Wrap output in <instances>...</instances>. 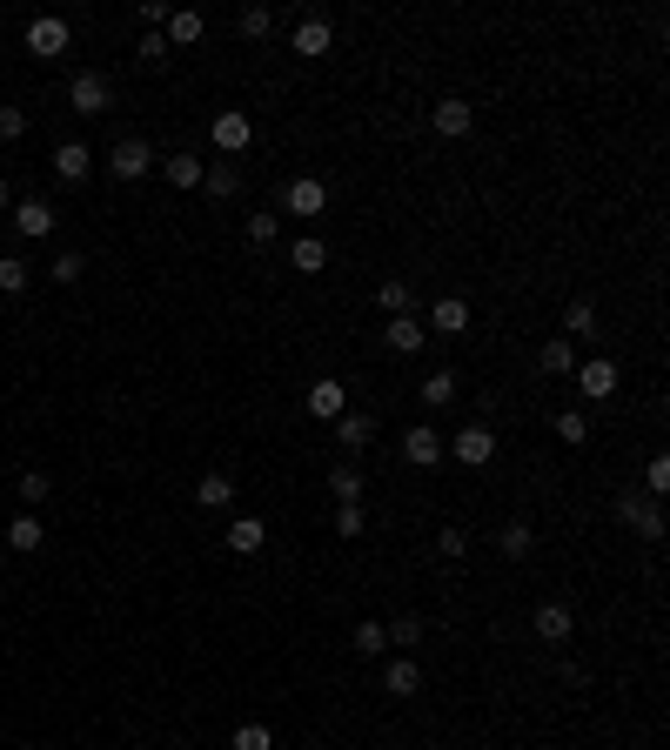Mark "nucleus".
Segmentation results:
<instances>
[{
    "label": "nucleus",
    "mask_w": 670,
    "mask_h": 750,
    "mask_svg": "<svg viewBox=\"0 0 670 750\" xmlns=\"http://www.w3.org/2000/svg\"><path fill=\"white\" fill-rule=\"evenodd\" d=\"M228 744H235V750H275V737H268V724H242Z\"/></svg>",
    "instance_id": "nucleus-37"
},
{
    "label": "nucleus",
    "mask_w": 670,
    "mask_h": 750,
    "mask_svg": "<svg viewBox=\"0 0 670 750\" xmlns=\"http://www.w3.org/2000/svg\"><path fill=\"white\" fill-rule=\"evenodd\" d=\"M563 329L577 335V342H590V335H597V309H590V302H570V315H563Z\"/></svg>",
    "instance_id": "nucleus-31"
},
{
    "label": "nucleus",
    "mask_w": 670,
    "mask_h": 750,
    "mask_svg": "<svg viewBox=\"0 0 670 750\" xmlns=\"http://www.w3.org/2000/svg\"><path fill=\"white\" fill-rule=\"evenodd\" d=\"M14 228H21L27 242H47V235H54V208H47V201H21V208H14Z\"/></svg>",
    "instance_id": "nucleus-14"
},
{
    "label": "nucleus",
    "mask_w": 670,
    "mask_h": 750,
    "mask_svg": "<svg viewBox=\"0 0 670 750\" xmlns=\"http://www.w3.org/2000/svg\"><path fill=\"white\" fill-rule=\"evenodd\" d=\"M248 141H255V121H248V114H215V148H222V155H242Z\"/></svg>",
    "instance_id": "nucleus-6"
},
{
    "label": "nucleus",
    "mask_w": 670,
    "mask_h": 750,
    "mask_svg": "<svg viewBox=\"0 0 670 750\" xmlns=\"http://www.w3.org/2000/svg\"><path fill=\"white\" fill-rule=\"evenodd\" d=\"M0 208H7V181H0Z\"/></svg>",
    "instance_id": "nucleus-47"
},
{
    "label": "nucleus",
    "mask_w": 670,
    "mask_h": 750,
    "mask_svg": "<svg viewBox=\"0 0 670 750\" xmlns=\"http://www.w3.org/2000/svg\"><path fill=\"white\" fill-rule=\"evenodd\" d=\"M27 134V108H0V141H21Z\"/></svg>",
    "instance_id": "nucleus-44"
},
{
    "label": "nucleus",
    "mask_w": 670,
    "mask_h": 750,
    "mask_svg": "<svg viewBox=\"0 0 670 750\" xmlns=\"http://www.w3.org/2000/svg\"><path fill=\"white\" fill-rule=\"evenodd\" d=\"M335 536H362V503H342V509H335Z\"/></svg>",
    "instance_id": "nucleus-42"
},
{
    "label": "nucleus",
    "mask_w": 670,
    "mask_h": 750,
    "mask_svg": "<svg viewBox=\"0 0 670 750\" xmlns=\"http://www.w3.org/2000/svg\"><path fill=\"white\" fill-rule=\"evenodd\" d=\"M329 41H335V27L322 21V14H309V21L295 27V54H309V61L315 54H329Z\"/></svg>",
    "instance_id": "nucleus-18"
},
{
    "label": "nucleus",
    "mask_w": 670,
    "mask_h": 750,
    "mask_svg": "<svg viewBox=\"0 0 670 750\" xmlns=\"http://www.w3.org/2000/svg\"><path fill=\"white\" fill-rule=\"evenodd\" d=\"M402 456L416 469H436L443 463V436H436V429H409V436H402Z\"/></svg>",
    "instance_id": "nucleus-13"
},
{
    "label": "nucleus",
    "mask_w": 670,
    "mask_h": 750,
    "mask_svg": "<svg viewBox=\"0 0 670 750\" xmlns=\"http://www.w3.org/2000/svg\"><path fill=\"white\" fill-rule=\"evenodd\" d=\"M148 168H155V148H148V141H134V134H128V141H114V155H108V175L114 181H141Z\"/></svg>",
    "instance_id": "nucleus-2"
},
{
    "label": "nucleus",
    "mask_w": 670,
    "mask_h": 750,
    "mask_svg": "<svg viewBox=\"0 0 670 750\" xmlns=\"http://www.w3.org/2000/svg\"><path fill=\"white\" fill-rule=\"evenodd\" d=\"M423 402H429V409H449V402H456V369L423 375Z\"/></svg>",
    "instance_id": "nucleus-23"
},
{
    "label": "nucleus",
    "mask_w": 670,
    "mask_h": 750,
    "mask_svg": "<svg viewBox=\"0 0 670 750\" xmlns=\"http://www.w3.org/2000/svg\"><path fill=\"white\" fill-rule=\"evenodd\" d=\"M201 181H208V195H215V201L242 195V175H235V168H228V161H222V168H208V175H201Z\"/></svg>",
    "instance_id": "nucleus-30"
},
{
    "label": "nucleus",
    "mask_w": 670,
    "mask_h": 750,
    "mask_svg": "<svg viewBox=\"0 0 670 750\" xmlns=\"http://www.w3.org/2000/svg\"><path fill=\"white\" fill-rule=\"evenodd\" d=\"M141 61H148V67L168 61V34H141Z\"/></svg>",
    "instance_id": "nucleus-45"
},
{
    "label": "nucleus",
    "mask_w": 670,
    "mask_h": 750,
    "mask_svg": "<svg viewBox=\"0 0 670 750\" xmlns=\"http://www.w3.org/2000/svg\"><path fill=\"white\" fill-rule=\"evenodd\" d=\"M436 550H443V556H463L469 536H463V530H443V536H436Z\"/></svg>",
    "instance_id": "nucleus-46"
},
{
    "label": "nucleus",
    "mask_w": 670,
    "mask_h": 750,
    "mask_svg": "<svg viewBox=\"0 0 670 750\" xmlns=\"http://www.w3.org/2000/svg\"><path fill=\"white\" fill-rule=\"evenodd\" d=\"M195 41H201V14H188V7L168 14V47H195Z\"/></svg>",
    "instance_id": "nucleus-25"
},
{
    "label": "nucleus",
    "mask_w": 670,
    "mask_h": 750,
    "mask_svg": "<svg viewBox=\"0 0 670 750\" xmlns=\"http://www.w3.org/2000/svg\"><path fill=\"white\" fill-rule=\"evenodd\" d=\"M369 436H376V422L362 416V409H342V416H335V449H342V456H362Z\"/></svg>",
    "instance_id": "nucleus-5"
},
{
    "label": "nucleus",
    "mask_w": 670,
    "mask_h": 750,
    "mask_svg": "<svg viewBox=\"0 0 670 750\" xmlns=\"http://www.w3.org/2000/svg\"><path fill=\"white\" fill-rule=\"evenodd\" d=\"M309 416H322V422H335V416H342V382H335V375L309 382Z\"/></svg>",
    "instance_id": "nucleus-19"
},
{
    "label": "nucleus",
    "mask_w": 670,
    "mask_h": 750,
    "mask_svg": "<svg viewBox=\"0 0 670 750\" xmlns=\"http://www.w3.org/2000/svg\"><path fill=\"white\" fill-rule=\"evenodd\" d=\"M88 148H81V141H61V148H54V175L61 181H88Z\"/></svg>",
    "instance_id": "nucleus-20"
},
{
    "label": "nucleus",
    "mask_w": 670,
    "mask_h": 750,
    "mask_svg": "<svg viewBox=\"0 0 670 750\" xmlns=\"http://www.w3.org/2000/svg\"><path fill=\"white\" fill-rule=\"evenodd\" d=\"M47 489H54V483H47L41 469H27V476H21V503H27V509H34V503H47Z\"/></svg>",
    "instance_id": "nucleus-41"
},
{
    "label": "nucleus",
    "mask_w": 670,
    "mask_h": 750,
    "mask_svg": "<svg viewBox=\"0 0 670 750\" xmlns=\"http://www.w3.org/2000/svg\"><path fill=\"white\" fill-rule=\"evenodd\" d=\"M7 550L34 556V550H41V523H34V516H14V530H7Z\"/></svg>",
    "instance_id": "nucleus-29"
},
{
    "label": "nucleus",
    "mask_w": 670,
    "mask_h": 750,
    "mask_svg": "<svg viewBox=\"0 0 670 750\" xmlns=\"http://www.w3.org/2000/svg\"><path fill=\"white\" fill-rule=\"evenodd\" d=\"M161 175L175 181V188H201V161L195 155H168L161 161Z\"/></svg>",
    "instance_id": "nucleus-26"
},
{
    "label": "nucleus",
    "mask_w": 670,
    "mask_h": 750,
    "mask_svg": "<svg viewBox=\"0 0 670 750\" xmlns=\"http://www.w3.org/2000/svg\"><path fill=\"white\" fill-rule=\"evenodd\" d=\"M530 630L543 643H570V630H577V617H570V610H563V603H543V610H536L530 617Z\"/></svg>",
    "instance_id": "nucleus-10"
},
{
    "label": "nucleus",
    "mask_w": 670,
    "mask_h": 750,
    "mask_svg": "<svg viewBox=\"0 0 670 750\" xmlns=\"http://www.w3.org/2000/svg\"><path fill=\"white\" fill-rule=\"evenodd\" d=\"M27 54H41V61H61V54H67V21H61V14L27 21Z\"/></svg>",
    "instance_id": "nucleus-3"
},
{
    "label": "nucleus",
    "mask_w": 670,
    "mask_h": 750,
    "mask_svg": "<svg viewBox=\"0 0 670 750\" xmlns=\"http://www.w3.org/2000/svg\"><path fill=\"white\" fill-rule=\"evenodd\" d=\"M322 201H329V188H322L315 175H302V181L282 188V208H289V215H322Z\"/></svg>",
    "instance_id": "nucleus-8"
},
{
    "label": "nucleus",
    "mask_w": 670,
    "mask_h": 750,
    "mask_svg": "<svg viewBox=\"0 0 670 750\" xmlns=\"http://www.w3.org/2000/svg\"><path fill=\"white\" fill-rule=\"evenodd\" d=\"M530 543H536V536H530V530H523V523H510V530L496 536V550L510 556V563H516V556H530Z\"/></svg>",
    "instance_id": "nucleus-35"
},
{
    "label": "nucleus",
    "mask_w": 670,
    "mask_h": 750,
    "mask_svg": "<svg viewBox=\"0 0 670 750\" xmlns=\"http://www.w3.org/2000/svg\"><path fill=\"white\" fill-rule=\"evenodd\" d=\"M222 543H228V550H235V556H255V550H262V543H268L262 516H235V523H228V530H222Z\"/></svg>",
    "instance_id": "nucleus-11"
},
{
    "label": "nucleus",
    "mask_w": 670,
    "mask_h": 750,
    "mask_svg": "<svg viewBox=\"0 0 670 750\" xmlns=\"http://www.w3.org/2000/svg\"><path fill=\"white\" fill-rule=\"evenodd\" d=\"M382 335H389V349H396V355H416V349L429 342V329L416 322V315H396V322H389Z\"/></svg>",
    "instance_id": "nucleus-17"
},
{
    "label": "nucleus",
    "mask_w": 670,
    "mask_h": 750,
    "mask_svg": "<svg viewBox=\"0 0 670 750\" xmlns=\"http://www.w3.org/2000/svg\"><path fill=\"white\" fill-rule=\"evenodd\" d=\"M389 643H409V650H416V643H423V623H416V617H396V623H389Z\"/></svg>",
    "instance_id": "nucleus-43"
},
{
    "label": "nucleus",
    "mask_w": 670,
    "mask_h": 750,
    "mask_svg": "<svg viewBox=\"0 0 670 750\" xmlns=\"http://www.w3.org/2000/svg\"><path fill=\"white\" fill-rule=\"evenodd\" d=\"M47 275H54V282H81V275H88V255H74V248H67V255H54Z\"/></svg>",
    "instance_id": "nucleus-36"
},
{
    "label": "nucleus",
    "mask_w": 670,
    "mask_h": 750,
    "mask_svg": "<svg viewBox=\"0 0 670 750\" xmlns=\"http://www.w3.org/2000/svg\"><path fill=\"white\" fill-rule=\"evenodd\" d=\"M195 496H201V509H228L235 503V483H228V476H201Z\"/></svg>",
    "instance_id": "nucleus-24"
},
{
    "label": "nucleus",
    "mask_w": 670,
    "mask_h": 750,
    "mask_svg": "<svg viewBox=\"0 0 670 750\" xmlns=\"http://www.w3.org/2000/svg\"><path fill=\"white\" fill-rule=\"evenodd\" d=\"M382 690H389V697H416V690H423L416 657H396V663H389V670H382Z\"/></svg>",
    "instance_id": "nucleus-16"
},
{
    "label": "nucleus",
    "mask_w": 670,
    "mask_h": 750,
    "mask_svg": "<svg viewBox=\"0 0 670 750\" xmlns=\"http://www.w3.org/2000/svg\"><path fill=\"white\" fill-rule=\"evenodd\" d=\"M376 302H382L389 315H409V282H402V275H389V282L376 288Z\"/></svg>",
    "instance_id": "nucleus-32"
},
{
    "label": "nucleus",
    "mask_w": 670,
    "mask_h": 750,
    "mask_svg": "<svg viewBox=\"0 0 670 750\" xmlns=\"http://www.w3.org/2000/svg\"><path fill=\"white\" fill-rule=\"evenodd\" d=\"M429 329H436V335H463L469 329V302H463V295H443V302L429 309Z\"/></svg>",
    "instance_id": "nucleus-15"
},
{
    "label": "nucleus",
    "mask_w": 670,
    "mask_h": 750,
    "mask_svg": "<svg viewBox=\"0 0 670 750\" xmlns=\"http://www.w3.org/2000/svg\"><path fill=\"white\" fill-rule=\"evenodd\" d=\"M275 235H282V221H275V215H248V242H255V248H268Z\"/></svg>",
    "instance_id": "nucleus-40"
},
{
    "label": "nucleus",
    "mask_w": 670,
    "mask_h": 750,
    "mask_svg": "<svg viewBox=\"0 0 670 750\" xmlns=\"http://www.w3.org/2000/svg\"><path fill=\"white\" fill-rule=\"evenodd\" d=\"M242 34L248 41H268V34H275V14H268V7H242Z\"/></svg>",
    "instance_id": "nucleus-34"
},
{
    "label": "nucleus",
    "mask_w": 670,
    "mask_h": 750,
    "mask_svg": "<svg viewBox=\"0 0 670 750\" xmlns=\"http://www.w3.org/2000/svg\"><path fill=\"white\" fill-rule=\"evenodd\" d=\"M557 442L583 449V442H590V416H583V409H563V416H557Z\"/></svg>",
    "instance_id": "nucleus-28"
},
{
    "label": "nucleus",
    "mask_w": 670,
    "mask_h": 750,
    "mask_svg": "<svg viewBox=\"0 0 670 750\" xmlns=\"http://www.w3.org/2000/svg\"><path fill=\"white\" fill-rule=\"evenodd\" d=\"M644 489H650V496H664V489H670V456H650V463H644Z\"/></svg>",
    "instance_id": "nucleus-39"
},
{
    "label": "nucleus",
    "mask_w": 670,
    "mask_h": 750,
    "mask_svg": "<svg viewBox=\"0 0 670 750\" xmlns=\"http://www.w3.org/2000/svg\"><path fill=\"white\" fill-rule=\"evenodd\" d=\"M443 456H456L463 469L496 463V429H490V422H469V429H456V436L443 442Z\"/></svg>",
    "instance_id": "nucleus-1"
},
{
    "label": "nucleus",
    "mask_w": 670,
    "mask_h": 750,
    "mask_svg": "<svg viewBox=\"0 0 670 750\" xmlns=\"http://www.w3.org/2000/svg\"><path fill=\"white\" fill-rule=\"evenodd\" d=\"M536 369L543 375H577V349H570V342H543V349H536Z\"/></svg>",
    "instance_id": "nucleus-21"
},
{
    "label": "nucleus",
    "mask_w": 670,
    "mask_h": 750,
    "mask_svg": "<svg viewBox=\"0 0 670 750\" xmlns=\"http://www.w3.org/2000/svg\"><path fill=\"white\" fill-rule=\"evenodd\" d=\"M356 650H362V657H382V650H389V630H382V623H362V630H356Z\"/></svg>",
    "instance_id": "nucleus-38"
},
{
    "label": "nucleus",
    "mask_w": 670,
    "mask_h": 750,
    "mask_svg": "<svg viewBox=\"0 0 670 750\" xmlns=\"http://www.w3.org/2000/svg\"><path fill=\"white\" fill-rule=\"evenodd\" d=\"M322 262H329V248L315 242V235H302V242L289 248V268H302V275H315V268H322Z\"/></svg>",
    "instance_id": "nucleus-27"
},
{
    "label": "nucleus",
    "mask_w": 670,
    "mask_h": 750,
    "mask_svg": "<svg viewBox=\"0 0 670 750\" xmlns=\"http://www.w3.org/2000/svg\"><path fill=\"white\" fill-rule=\"evenodd\" d=\"M617 516H624V523H630L637 536H650V543L664 536V509H657V503H644V496H624V503H617Z\"/></svg>",
    "instance_id": "nucleus-7"
},
{
    "label": "nucleus",
    "mask_w": 670,
    "mask_h": 750,
    "mask_svg": "<svg viewBox=\"0 0 670 750\" xmlns=\"http://www.w3.org/2000/svg\"><path fill=\"white\" fill-rule=\"evenodd\" d=\"M570 382H577V389H583L590 402H603V396H617V362L590 355V362H577V375H570Z\"/></svg>",
    "instance_id": "nucleus-4"
},
{
    "label": "nucleus",
    "mask_w": 670,
    "mask_h": 750,
    "mask_svg": "<svg viewBox=\"0 0 670 750\" xmlns=\"http://www.w3.org/2000/svg\"><path fill=\"white\" fill-rule=\"evenodd\" d=\"M67 101H74V114H101L108 108V81H101V74H74V81H67Z\"/></svg>",
    "instance_id": "nucleus-9"
},
{
    "label": "nucleus",
    "mask_w": 670,
    "mask_h": 750,
    "mask_svg": "<svg viewBox=\"0 0 670 750\" xmlns=\"http://www.w3.org/2000/svg\"><path fill=\"white\" fill-rule=\"evenodd\" d=\"M27 288V262L21 255H0V295H21Z\"/></svg>",
    "instance_id": "nucleus-33"
},
{
    "label": "nucleus",
    "mask_w": 670,
    "mask_h": 750,
    "mask_svg": "<svg viewBox=\"0 0 670 750\" xmlns=\"http://www.w3.org/2000/svg\"><path fill=\"white\" fill-rule=\"evenodd\" d=\"M329 489H335V503H362V469L356 463H335L329 469Z\"/></svg>",
    "instance_id": "nucleus-22"
},
{
    "label": "nucleus",
    "mask_w": 670,
    "mask_h": 750,
    "mask_svg": "<svg viewBox=\"0 0 670 750\" xmlns=\"http://www.w3.org/2000/svg\"><path fill=\"white\" fill-rule=\"evenodd\" d=\"M469 128H476V108H469V101H456V94H449V101H436V134L463 141Z\"/></svg>",
    "instance_id": "nucleus-12"
}]
</instances>
